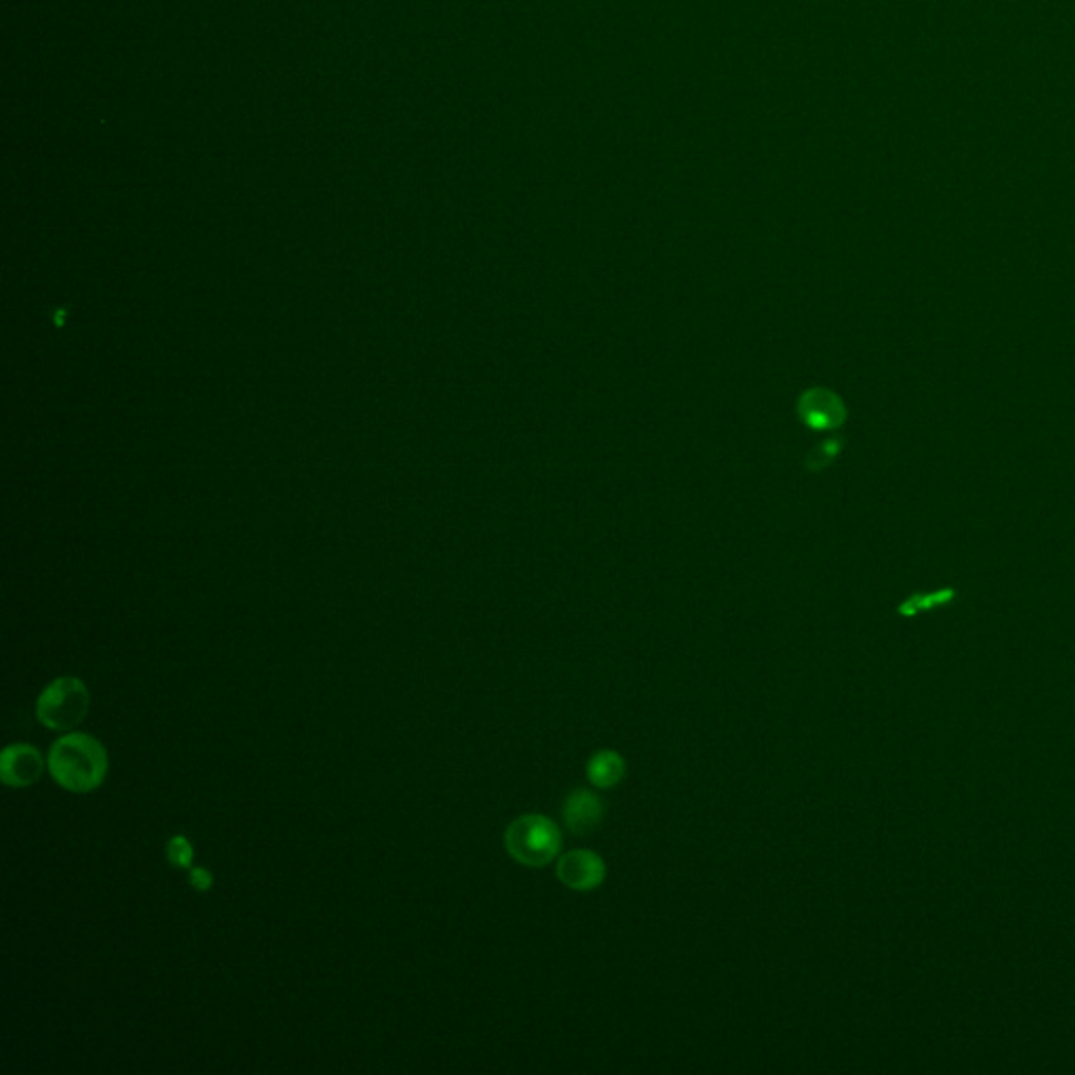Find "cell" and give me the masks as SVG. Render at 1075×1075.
<instances>
[{"mask_svg": "<svg viewBox=\"0 0 1075 1075\" xmlns=\"http://www.w3.org/2000/svg\"><path fill=\"white\" fill-rule=\"evenodd\" d=\"M108 752L89 733H68L47 755V769L57 783L76 795L97 790L108 776Z\"/></svg>", "mask_w": 1075, "mask_h": 1075, "instance_id": "cell-1", "label": "cell"}, {"mask_svg": "<svg viewBox=\"0 0 1075 1075\" xmlns=\"http://www.w3.org/2000/svg\"><path fill=\"white\" fill-rule=\"evenodd\" d=\"M504 847L523 866L542 868L561 851V830L549 817L538 813L521 816L506 828Z\"/></svg>", "mask_w": 1075, "mask_h": 1075, "instance_id": "cell-2", "label": "cell"}, {"mask_svg": "<svg viewBox=\"0 0 1075 1075\" xmlns=\"http://www.w3.org/2000/svg\"><path fill=\"white\" fill-rule=\"evenodd\" d=\"M89 704V689L80 679L59 677L38 696V721L53 731H72L87 719Z\"/></svg>", "mask_w": 1075, "mask_h": 1075, "instance_id": "cell-3", "label": "cell"}, {"mask_svg": "<svg viewBox=\"0 0 1075 1075\" xmlns=\"http://www.w3.org/2000/svg\"><path fill=\"white\" fill-rule=\"evenodd\" d=\"M47 760L32 743H11L0 755V779L11 788H28L42 778Z\"/></svg>", "mask_w": 1075, "mask_h": 1075, "instance_id": "cell-4", "label": "cell"}, {"mask_svg": "<svg viewBox=\"0 0 1075 1075\" xmlns=\"http://www.w3.org/2000/svg\"><path fill=\"white\" fill-rule=\"evenodd\" d=\"M556 878L568 889L589 892L605 880V864L599 855L586 849H575L561 855L556 864Z\"/></svg>", "mask_w": 1075, "mask_h": 1075, "instance_id": "cell-5", "label": "cell"}, {"mask_svg": "<svg viewBox=\"0 0 1075 1075\" xmlns=\"http://www.w3.org/2000/svg\"><path fill=\"white\" fill-rule=\"evenodd\" d=\"M563 823L574 836L591 835L594 832L603 817H605V802L596 797L591 790H574L563 802Z\"/></svg>", "mask_w": 1075, "mask_h": 1075, "instance_id": "cell-6", "label": "cell"}, {"mask_svg": "<svg viewBox=\"0 0 1075 1075\" xmlns=\"http://www.w3.org/2000/svg\"><path fill=\"white\" fill-rule=\"evenodd\" d=\"M798 414L807 427L826 431L838 427L845 421V406L835 393L811 389L798 400Z\"/></svg>", "mask_w": 1075, "mask_h": 1075, "instance_id": "cell-7", "label": "cell"}, {"mask_svg": "<svg viewBox=\"0 0 1075 1075\" xmlns=\"http://www.w3.org/2000/svg\"><path fill=\"white\" fill-rule=\"evenodd\" d=\"M586 776L594 788L610 790L627 776V762L613 750H601V752H594L593 759L589 760Z\"/></svg>", "mask_w": 1075, "mask_h": 1075, "instance_id": "cell-8", "label": "cell"}, {"mask_svg": "<svg viewBox=\"0 0 1075 1075\" xmlns=\"http://www.w3.org/2000/svg\"><path fill=\"white\" fill-rule=\"evenodd\" d=\"M954 596H956L954 591H939V593L933 594H916V596H909L908 601H904V603L897 608V612L901 613V615H906V618H909V615H916V613L923 612V610H930V608H937V605H946V603H949Z\"/></svg>", "mask_w": 1075, "mask_h": 1075, "instance_id": "cell-9", "label": "cell"}, {"mask_svg": "<svg viewBox=\"0 0 1075 1075\" xmlns=\"http://www.w3.org/2000/svg\"><path fill=\"white\" fill-rule=\"evenodd\" d=\"M167 857L168 861H170L175 868L189 870V868H191V861H194V847L189 845V840H187L186 836H172V838L168 840Z\"/></svg>", "mask_w": 1075, "mask_h": 1075, "instance_id": "cell-10", "label": "cell"}, {"mask_svg": "<svg viewBox=\"0 0 1075 1075\" xmlns=\"http://www.w3.org/2000/svg\"><path fill=\"white\" fill-rule=\"evenodd\" d=\"M838 447H840V440H830V442H826V444H821L819 447H816V450L811 452V456L807 458L809 469L819 471L823 464L832 463V458H835Z\"/></svg>", "mask_w": 1075, "mask_h": 1075, "instance_id": "cell-11", "label": "cell"}, {"mask_svg": "<svg viewBox=\"0 0 1075 1075\" xmlns=\"http://www.w3.org/2000/svg\"><path fill=\"white\" fill-rule=\"evenodd\" d=\"M213 874L206 870V868H189V885L200 892H206V890L213 887Z\"/></svg>", "mask_w": 1075, "mask_h": 1075, "instance_id": "cell-12", "label": "cell"}]
</instances>
